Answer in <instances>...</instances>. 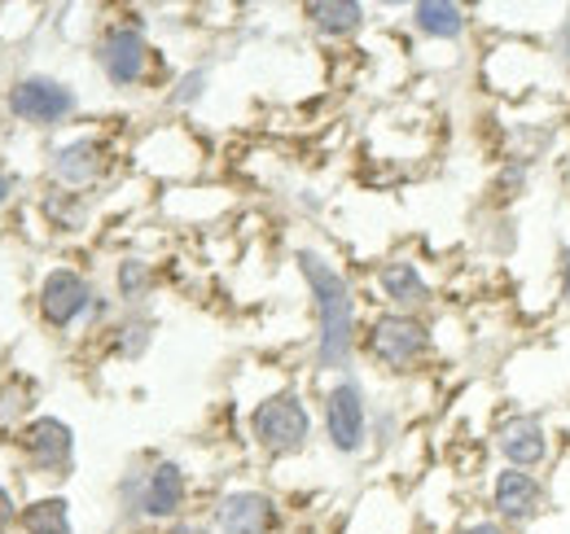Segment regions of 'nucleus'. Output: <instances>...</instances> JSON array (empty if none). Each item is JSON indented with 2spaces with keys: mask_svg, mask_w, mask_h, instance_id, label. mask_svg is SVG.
Wrapping results in <instances>:
<instances>
[{
  "mask_svg": "<svg viewBox=\"0 0 570 534\" xmlns=\"http://www.w3.org/2000/svg\"><path fill=\"white\" fill-rule=\"evenodd\" d=\"M298 276L312 294V316H316V368L330 377L352 373L360 355V312H356V289L347 280V271L325 259L312 246L294 250Z\"/></svg>",
  "mask_w": 570,
  "mask_h": 534,
  "instance_id": "f257e3e1",
  "label": "nucleus"
},
{
  "mask_svg": "<svg viewBox=\"0 0 570 534\" xmlns=\"http://www.w3.org/2000/svg\"><path fill=\"white\" fill-rule=\"evenodd\" d=\"M360 350L386 373H417L434 355V325L417 312H377L360 334Z\"/></svg>",
  "mask_w": 570,
  "mask_h": 534,
  "instance_id": "f03ea898",
  "label": "nucleus"
},
{
  "mask_svg": "<svg viewBox=\"0 0 570 534\" xmlns=\"http://www.w3.org/2000/svg\"><path fill=\"white\" fill-rule=\"evenodd\" d=\"M558 508L553 482L544 473H527V468L497 465L488 477V513L500 526H509L513 534L535 531L540 522H549Z\"/></svg>",
  "mask_w": 570,
  "mask_h": 534,
  "instance_id": "7ed1b4c3",
  "label": "nucleus"
},
{
  "mask_svg": "<svg viewBox=\"0 0 570 534\" xmlns=\"http://www.w3.org/2000/svg\"><path fill=\"white\" fill-rule=\"evenodd\" d=\"M189 504V473L171 456H149L141 468L124 477V508L137 522H180Z\"/></svg>",
  "mask_w": 570,
  "mask_h": 534,
  "instance_id": "20e7f679",
  "label": "nucleus"
},
{
  "mask_svg": "<svg viewBox=\"0 0 570 534\" xmlns=\"http://www.w3.org/2000/svg\"><path fill=\"white\" fill-rule=\"evenodd\" d=\"M492 452L500 465L527 468V473H544L562 461V429L544 416V412H527L513 407L504 412L492 429Z\"/></svg>",
  "mask_w": 570,
  "mask_h": 534,
  "instance_id": "39448f33",
  "label": "nucleus"
},
{
  "mask_svg": "<svg viewBox=\"0 0 570 534\" xmlns=\"http://www.w3.org/2000/svg\"><path fill=\"white\" fill-rule=\"evenodd\" d=\"M246 429L255 438V447L273 461L285 456H298L307 443H312V429H316V416L307 399L298 390H277L268 399H259L246 416Z\"/></svg>",
  "mask_w": 570,
  "mask_h": 534,
  "instance_id": "423d86ee",
  "label": "nucleus"
},
{
  "mask_svg": "<svg viewBox=\"0 0 570 534\" xmlns=\"http://www.w3.org/2000/svg\"><path fill=\"white\" fill-rule=\"evenodd\" d=\"M321 434L338 456H360L373 438V403L356 373H343L321 395Z\"/></svg>",
  "mask_w": 570,
  "mask_h": 534,
  "instance_id": "0eeeda50",
  "label": "nucleus"
},
{
  "mask_svg": "<svg viewBox=\"0 0 570 534\" xmlns=\"http://www.w3.org/2000/svg\"><path fill=\"white\" fill-rule=\"evenodd\" d=\"M97 67L110 88H141L154 70V44L141 22H110L97 40Z\"/></svg>",
  "mask_w": 570,
  "mask_h": 534,
  "instance_id": "6e6552de",
  "label": "nucleus"
},
{
  "mask_svg": "<svg viewBox=\"0 0 570 534\" xmlns=\"http://www.w3.org/2000/svg\"><path fill=\"white\" fill-rule=\"evenodd\" d=\"M215 534H277L282 531V504L259 486H233L212 508Z\"/></svg>",
  "mask_w": 570,
  "mask_h": 534,
  "instance_id": "1a4fd4ad",
  "label": "nucleus"
},
{
  "mask_svg": "<svg viewBox=\"0 0 570 534\" xmlns=\"http://www.w3.org/2000/svg\"><path fill=\"white\" fill-rule=\"evenodd\" d=\"M92 312H97V289L83 271L53 267L40 280V316L49 329H71L79 320H92Z\"/></svg>",
  "mask_w": 570,
  "mask_h": 534,
  "instance_id": "9d476101",
  "label": "nucleus"
},
{
  "mask_svg": "<svg viewBox=\"0 0 570 534\" xmlns=\"http://www.w3.org/2000/svg\"><path fill=\"white\" fill-rule=\"evenodd\" d=\"M9 110L13 119L22 123H36V128H53V123H67L75 110H79V97L75 88H67L62 79H49V75H27L9 88Z\"/></svg>",
  "mask_w": 570,
  "mask_h": 534,
  "instance_id": "9b49d317",
  "label": "nucleus"
},
{
  "mask_svg": "<svg viewBox=\"0 0 570 534\" xmlns=\"http://www.w3.org/2000/svg\"><path fill=\"white\" fill-rule=\"evenodd\" d=\"M110 171V145L101 136H75L67 145H58L53 154V180L71 194H88L106 180Z\"/></svg>",
  "mask_w": 570,
  "mask_h": 534,
  "instance_id": "f8f14e48",
  "label": "nucleus"
},
{
  "mask_svg": "<svg viewBox=\"0 0 570 534\" xmlns=\"http://www.w3.org/2000/svg\"><path fill=\"white\" fill-rule=\"evenodd\" d=\"M377 294L386 298V312H417L426 316L434 303V285H430L426 267L413 255H395L386 264H377Z\"/></svg>",
  "mask_w": 570,
  "mask_h": 534,
  "instance_id": "ddd939ff",
  "label": "nucleus"
},
{
  "mask_svg": "<svg viewBox=\"0 0 570 534\" xmlns=\"http://www.w3.org/2000/svg\"><path fill=\"white\" fill-rule=\"evenodd\" d=\"M22 452L27 461L49 473V477H67L75 465V429L58 416H36L27 429H22Z\"/></svg>",
  "mask_w": 570,
  "mask_h": 534,
  "instance_id": "4468645a",
  "label": "nucleus"
},
{
  "mask_svg": "<svg viewBox=\"0 0 570 534\" xmlns=\"http://www.w3.org/2000/svg\"><path fill=\"white\" fill-rule=\"evenodd\" d=\"M409 27L430 44H461L474 31V13L456 0H417L409 4Z\"/></svg>",
  "mask_w": 570,
  "mask_h": 534,
  "instance_id": "2eb2a0df",
  "label": "nucleus"
},
{
  "mask_svg": "<svg viewBox=\"0 0 570 534\" xmlns=\"http://www.w3.org/2000/svg\"><path fill=\"white\" fill-rule=\"evenodd\" d=\"M303 18H307V27H312L316 36H325V40H352V36L364 31L368 9H364L360 0H307V4H303Z\"/></svg>",
  "mask_w": 570,
  "mask_h": 534,
  "instance_id": "dca6fc26",
  "label": "nucleus"
},
{
  "mask_svg": "<svg viewBox=\"0 0 570 534\" xmlns=\"http://www.w3.org/2000/svg\"><path fill=\"white\" fill-rule=\"evenodd\" d=\"M149 294H154V264L141 259V255L119 259V267H115V298H119L128 312H137V307H145Z\"/></svg>",
  "mask_w": 570,
  "mask_h": 534,
  "instance_id": "f3484780",
  "label": "nucleus"
},
{
  "mask_svg": "<svg viewBox=\"0 0 570 534\" xmlns=\"http://www.w3.org/2000/svg\"><path fill=\"white\" fill-rule=\"evenodd\" d=\"M22 531L27 534H71V500L67 495H45L22 508Z\"/></svg>",
  "mask_w": 570,
  "mask_h": 534,
  "instance_id": "a211bd4d",
  "label": "nucleus"
},
{
  "mask_svg": "<svg viewBox=\"0 0 570 534\" xmlns=\"http://www.w3.org/2000/svg\"><path fill=\"white\" fill-rule=\"evenodd\" d=\"M110 334H115V355L119 359H141L145 350L154 346V316L141 312V307L137 312H124Z\"/></svg>",
  "mask_w": 570,
  "mask_h": 534,
  "instance_id": "6ab92c4d",
  "label": "nucleus"
},
{
  "mask_svg": "<svg viewBox=\"0 0 570 534\" xmlns=\"http://www.w3.org/2000/svg\"><path fill=\"white\" fill-rule=\"evenodd\" d=\"M531 176H535V158H527V154L504 158L497 180H492V201H497V206H513V201L531 189Z\"/></svg>",
  "mask_w": 570,
  "mask_h": 534,
  "instance_id": "aec40b11",
  "label": "nucleus"
},
{
  "mask_svg": "<svg viewBox=\"0 0 570 534\" xmlns=\"http://www.w3.org/2000/svg\"><path fill=\"white\" fill-rule=\"evenodd\" d=\"M45 215L53 219V228H62V233H75V228H83V219H88V201L83 194H49L45 198Z\"/></svg>",
  "mask_w": 570,
  "mask_h": 534,
  "instance_id": "412c9836",
  "label": "nucleus"
},
{
  "mask_svg": "<svg viewBox=\"0 0 570 534\" xmlns=\"http://www.w3.org/2000/svg\"><path fill=\"white\" fill-rule=\"evenodd\" d=\"M207 83H212V70L207 67H189L180 79H176V88H171V106L176 110H189V106H198L203 97H207Z\"/></svg>",
  "mask_w": 570,
  "mask_h": 534,
  "instance_id": "4be33fe9",
  "label": "nucleus"
},
{
  "mask_svg": "<svg viewBox=\"0 0 570 534\" xmlns=\"http://www.w3.org/2000/svg\"><path fill=\"white\" fill-rule=\"evenodd\" d=\"M544 53H549V62L567 75L570 70V9L549 27V40H544Z\"/></svg>",
  "mask_w": 570,
  "mask_h": 534,
  "instance_id": "5701e85b",
  "label": "nucleus"
},
{
  "mask_svg": "<svg viewBox=\"0 0 570 534\" xmlns=\"http://www.w3.org/2000/svg\"><path fill=\"white\" fill-rule=\"evenodd\" d=\"M31 403H36V390H31L27 382L4 386V390H0V421H18V416H27Z\"/></svg>",
  "mask_w": 570,
  "mask_h": 534,
  "instance_id": "b1692460",
  "label": "nucleus"
},
{
  "mask_svg": "<svg viewBox=\"0 0 570 534\" xmlns=\"http://www.w3.org/2000/svg\"><path fill=\"white\" fill-rule=\"evenodd\" d=\"M452 534H513L509 526H500L492 513H470L465 522H456Z\"/></svg>",
  "mask_w": 570,
  "mask_h": 534,
  "instance_id": "393cba45",
  "label": "nucleus"
},
{
  "mask_svg": "<svg viewBox=\"0 0 570 534\" xmlns=\"http://www.w3.org/2000/svg\"><path fill=\"white\" fill-rule=\"evenodd\" d=\"M553 280H558V298L570 307V241H558V255H553Z\"/></svg>",
  "mask_w": 570,
  "mask_h": 534,
  "instance_id": "a878e982",
  "label": "nucleus"
},
{
  "mask_svg": "<svg viewBox=\"0 0 570 534\" xmlns=\"http://www.w3.org/2000/svg\"><path fill=\"white\" fill-rule=\"evenodd\" d=\"M163 534H215V526H207V522H194V517H180V522H171Z\"/></svg>",
  "mask_w": 570,
  "mask_h": 534,
  "instance_id": "bb28decb",
  "label": "nucleus"
},
{
  "mask_svg": "<svg viewBox=\"0 0 570 534\" xmlns=\"http://www.w3.org/2000/svg\"><path fill=\"white\" fill-rule=\"evenodd\" d=\"M9 522H13V495H9L4 486H0V531H4Z\"/></svg>",
  "mask_w": 570,
  "mask_h": 534,
  "instance_id": "cd10ccee",
  "label": "nucleus"
},
{
  "mask_svg": "<svg viewBox=\"0 0 570 534\" xmlns=\"http://www.w3.org/2000/svg\"><path fill=\"white\" fill-rule=\"evenodd\" d=\"M9 194H13V180H9V176H4V171H0V206H4V201H9Z\"/></svg>",
  "mask_w": 570,
  "mask_h": 534,
  "instance_id": "c85d7f7f",
  "label": "nucleus"
},
{
  "mask_svg": "<svg viewBox=\"0 0 570 534\" xmlns=\"http://www.w3.org/2000/svg\"><path fill=\"white\" fill-rule=\"evenodd\" d=\"M562 88H567V106H570V70H567V79H562Z\"/></svg>",
  "mask_w": 570,
  "mask_h": 534,
  "instance_id": "c756f323",
  "label": "nucleus"
}]
</instances>
